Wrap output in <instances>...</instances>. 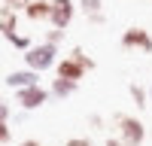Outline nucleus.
<instances>
[{"instance_id": "1", "label": "nucleus", "mask_w": 152, "mask_h": 146, "mask_svg": "<svg viewBox=\"0 0 152 146\" xmlns=\"http://www.w3.org/2000/svg\"><path fill=\"white\" fill-rule=\"evenodd\" d=\"M116 128H119V140L125 146H143L146 140V128L137 116H128V113H119L116 116Z\"/></svg>"}, {"instance_id": "2", "label": "nucleus", "mask_w": 152, "mask_h": 146, "mask_svg": "<svg viewBox=\"0 0 152 146\" xmlns=\"http://www.w3.org/2000/svg\"><path fill=\"white\" fill-rule=\"evenodd\" d=\"M55 55H58L55 46L40 43V46H31L28 52H24V64H28V70H34V73H43V70H49V67L58 64Z\"/></svg>"}, {"instance_id": "3", "label": "nucleus", "mask_w": 152, "mask_h": 146, "mask_svg": "<svg viewBox=\"0 0 152 146\" xmlns=\"http://www.w3.org/2000/svg\"><path fill=\"white\" fill-rule=\"evenodd\" d=\"M73 15H76V3L73 0H52V15H49V21H52L55 31H67Z\"/></svg>"}, {"instance_id": "4", "label": "nucleus", "mask_w": 152, "mask_h": 146, "mask_svg": "<svg viewBox=\"0 0 152 146\" xmlns=\"http://www.w3.org/2000/svg\"><path fill=\"white\" fill-rule=\"evenodd\" d=\"M46 101H49V88H43V85H31V88L15 91V104L21 110H40Z\"/></svg>"}, {"instance_id": "5", "label": "nucleus", "mask_w": 152, "mask_h": 146, "mask_svg": "<svg viewBox=\"0 0 152 146\" xmlns=\"http://www.w3.org/2000/svg\"><path fill=\"white\" fill-rule=\"evenodd\" d=\"M122 49H137V52H152V36L143 28H128L122 34Z\"/></svg>"}, {"instance_id": "6", "label": "nucleus", "mask_w": 152, "mask_h": 146, "mask_svg": "<svg viewBox=\"0 0 152 146\" xmlns=\"http://www.w3.org/2000/svg\"><path fill=\"white\" fill-rule=\"evenodd\" d=\"M55 76H58V79H67V82H76V85H79V79L85 76V67L79 64V61H73V58L67 55V58H61L58 64H55Z\"/></svg>"}, {"instance_id": "7", "label": "nucleus", "mask_w": 152, "mask_h": 146, "mask_svg": "<svg viewBox=\"0 0 152 146\" xmlns=\"http://www.w3.org/2000/svg\"><path fill=\"white\" fill-rule=\"evenodd\" d=\"M6 85L9 88H31V85H40V73H34V70H12L9 76H6Z\"/></svg>"}, {"instance_id": "8", "label": "nucleus", "mask_w": 152, "mask_h": 146, "mask_svg": "<svg viewBox=\"0 0 152 146\" xmlns=\"http://www.w3.org/2000/svg\"><path fill=\"white\" fill-rule=\"evenodd\" d=\"M24 15L31 21H49V15H52V0H31L28 9H24Z\"/></svg>"}, {"instance_id": "9", "label": "nucleus", "mask_w": 152, "mask_h": 146, "mask_svg": "<svg viewBox=\"0 0 152 146\" xmlns=\"http://www.w3.org/2000/svg\"><path fill=\"white\" fill-rule=\"evenodd\" d=\"M15 31H18V12L9 9V6H0V34L9 36V34H15Z\"/></svg>"}, {"instance_id": "10", "label": "nucleus", "mask_w": 152, "mask_h": 146, "mask_svg": "<svg viewBox=\"0 0 152 146\" xmlns=\"http://www.w3.org/2000/svg\"><path fill=\"white\" fill-rule=\"evenodd\" d=\"M79 9H82L94 24H104V21H107V18H104V0H79Z\"/></svg>"}, {"instance_id": "11", "label": "nucleus", "mask_w": 152, "mask_h": 146, "mask_svg": "<svg viewBox=\"0 0 152 146\" xmlns=\"http://www.w3.org/2000/svg\"><path fill=\"white\" fill-rule=\"evenodd\" d=\"M76 91V82H67V79H52V88H49V94H55V97H70Z\"/></svg>"}, {"instance_id": "12", "label": "nucleus", "mask_w": 152, "mask_h": 146, "mask_svg": "<svg viewBox=\"0 0 152 146\" xmlns=\"http://www.w3.org/2000/svg\"><path fill=\"white\" fill-rule=\"evenodd\" d=\"M128 91H131V101H134V107H140V110H143V107L149 104V94H146V88H143V85H137V82H134Z\"/></svg>"}, {"instance_id": "13", "label": "nucleus", "mask_w": 152, "mask_h": 146, "mask_svg": "<svg viewBox=\"0 0 152 146\" xmlns=\"http://www.w3.org/2000/svg\"><path fill=\"white\" fill-rule=\"evenodd\" d=\"M70 58H73V61H79V64L85 67V73H88V70H94V58H88L79 46H76V49H70Z\"/></svg>"}, {"instance_id": "14", "label": "nucleus", "mask_w": 152, "mask_h": 146, "mask_svg": "<svg viewBox=\"0 0 152 146\" xmlns=\"http://www.w3.org/2000/svg\"><path fill=\"white\" fill-rule=\"evenodd\" d=\"M6 40H9L12 46H15V49H24V52H28V49H31V40H28V36H24V34H9Z\"/></svg>"}, {"instance_id": "15", "label": "nucleus", "mask_w": 152, "mask_h": 146, "mask_svg": "<svg viewBox=\"0 0 152 146\" xmlns=\"http://www.w3.org/2000/svg\"><path fill=\"white\" fill-rule=\"evenodd\" d=\"M61 40H64V31H49V34H46V43H49V46H55V49H58Z\"/></svg>"}, {"instance_id": "16", "label": "nucleus", "mask_w": 152, "mask_h": 146, "mask_svg": "<svg viewBox=\"0 0 152 146\" xmlns=\"http://www.w3.org/2000/svg\"><path fill=\"white\" fill-rule=\"evenodd\" d=\"M12 140V131H9V122H0V146Z\"/></svg>"}, {"instance_id": "17", "label": "nucleus", "mask_w": 152, "mask_h": 146, "mask_svg": "<svg viewBox=\"0 0 152 146\" xmlns=\"http://www.w3.org/2000/svg\"><path fill=\"white\" fill-rule=\"evenodd\" d=\"M28 3H31V0H3V6H9V9H28Z\"/></svg>"}, {"instance_id": "18", "label": "nucleus", "mask_w": 152, "mask_h": 146, "mask_svg": "<svg viewBox=\"0 0 152 146\" xmlns=\"http://www.w3.org/2000/svg\"><path fill=\"white\" fill-rule=\"evenodd\" d=\"M64 146H94V143L88 140V137H70V140H67Z\"/></svg>"}, {"instance_id": "19", "label": "nucleus", "mask_w": 152, "mask_h": 146, "mask_svg": "<svg viewBox=\"0 0 152 146\" xmlns=\"http://www.w3.org/2000/svg\"><path fill=\"white\" fill-rule=\"evenodd\" d=\"M0 122H9V104H6V97H0Z\"/></svg>"}, {"instance_id": "20", "label": "nucleus", "mask_w": 152, "mask_h": 146, "mask_svg": "<svg viewBox=\"0 0 152 146\" xmlns=\"http://www.w3.org/2000/svg\"><path fill=\"white\" fill-rule=\"evenodd\" d=\"M88 122H91V128H104V119H100V116H91Z\"/></svg>"}, {"instance_id": "21", "label": "nucleus", "mask_w": 152, "mask_h": 146, "mask_svg": "<svg viewBox=\"0 0 152 146\" xmlns=\"http://www.w3.org/2000/svg\"><path fill=\"white\" fill-rule=\"evenodd\" d=\"M18 146H43V143H40V140H34V137H28V140H21Z\"/></svg>"}, {"instance_id": "22", "label": "nucleus", "mask_w": 152, "mask_h": 146, "mask_svg": "<svg viewBox=\"0 0 152 146\" xmlns=\"http://www.w3.org/2000/svg\"><path fill=\"white\" fill-rule=\"evenodd\" d=\"M104 146H125V143H122L119 137H107V143H104Z\"/></svg>"}]
</instances>
